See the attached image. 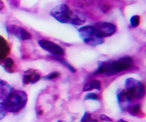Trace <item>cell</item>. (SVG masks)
<instances>
[{
	"mask_svg": "<svg viewBox=\"0 0 146 122\" xmlns=\"http://www.w3.org/2000/svg\"><path fill=\"white\" fill-rule=\"evenodd\" d=\"M132 64L133 59L129 56L122 57L112 62H99V67L95 74H105L106 76H112L128 70Z\"/></svg>",
	"mask_w": 146,
	"mask_h": 122,
	"instance_id": "1",
	"label": "cell"
},
{
	"mask_svg": "<svg viewBox=\"0 0 146 122\" xmlns=\"http://www.w3.org/2000/svg\"><path fill=\"white\" fill-rule=\"evenodd\" d=\"M27 99V94L23 91H11L5 100L6 110L11 113L17 112L25 107Z\"/></svg>",
	"mask_w": 146,
	"mask_h": 122,
	"instance_id": "2",
	"label": "cell"
},
{
	"mask_svg": "<svg viewBox=\"0 0 146 122\" xmlns=\"http://www.w3.org/2000/svg\"><path fill=\"white\" fill-rule=\"evenodd\" d=\"M79 37L83 42L91 46H96L104 42L103 38L95 35L94 29L92 26H85L78 31Z\"/></svg>",
	"mask_w": 146,
	"mask_h": 122,
	"instance_id": "3",
	"label": "cell"
},
{
	"mask_svg": "<svg viewBox=\"0 0 146 122\" xmlns=\"http://www.w3.org/2000/svg\"><path fill=\"white\" fill-rule=\"evenodd\" d=\"M125 86L131 98L141 99L144 96V86L136 79L132 78H127L125 81Z\"/></svg>",
	"mask_w": 146,
	"mask_h": 122,
	"instance_id": "4",
	"label": "cell"
},
{
	"mask_svg": "<svg viewBox=\"0 0 146 122\" xmlns=\"http://www.w3.org/2000/svg\"><path fill=\"white\" fill-rule=\"evenodd\" d=\"M92 27L94 29L95 35L102 38L111 36L116 31L115 26L108 22H98Z\"/></svg>",
	"mask_w": 146,
	"mask_h": 122,
	"instance_id": "5",
	"label": "cell"
},
{
	"mask_svg": "<svg viewBox=\"0 0 146 122\" xmlns=\"http://www.w3.org/2000/svg\"><path fill=\"white\" fill-rule=\"evenodd\" d=\"M52 16L60 23L65 24L70 21V10L65 4H62L53 9L50 12Z\"/></svg>",
	"mask_w": 146,
	"mask_h": 122,
	"instance_id": "6",
	"label": "cell"
},
{
	"mask_svg": "<svg viewBox=\"0 0 146 122\" xmlns=\"http://www.w3.org/2000/svg\"><path fill=\"white\" fill-rule=\"evenodd\" d=\"M38 43L42 48L50 52L54 56H63L64 54V50L54 42L48 40H39Z\"/></svg>",
	"mask_w": 146,
	"mask_h": 122,
	"instance_id": "7",
	"label": "cell"
},
{
	"mask_svg": "<svg viewBox=\"0 0 146 122\" xmlns=\"http://www.w3.org/2000/svg\"><path fill=\"white\" fill-rule=\"evenodd\" d=\"M7 30H8V32L10 33H11L12 34H13L14 36H15L17 38H18L21 40H29L32 37L31 34L27 30H25L22 27H18V26H8L7 27Z\"/></svg>",
	"mask_w": 146,
	"mask_h": 122,
	"instance_id": "8",
	"label": "cell"
},
{
	"mask_svg": "<svg viewBox=\"0 0 146 122\" xmlns=\"http://www.w3.org/2000/svg\"><path fill=\"white\" fill-rule=\"evenodd\" d=\"M40 74L37 70L30 69L23 73V84H34L40 80Z\"/></svg>",
	"mask_w": 146,
	"mask_h": 122,
	"instance_id": "9",
	"label": "cell"
},
{
	"mask_svg": "<svg viewBox=\"0 0 146 122\" xmlns=\"http://www.w3.org/2000/svg\"><path fill=\"white\" fill-rule=\"evenodd\" d=\"M119 106L122 110H125L129 107L131 101V97L126 90L121 89L117 94Z\"/></svg>",
	"mask_w": 146,
	"mask_h": 122,
	"instance_id": "10",
	"label": "cell"
},
{
	"mask_svg": "<svg viewBox=\"0 0 146 122\" xmlns=\"http://www.w3.org/2000/svg\"><path fill=\"white\" fill-rule=\"evenodd\" d=\"M86 21V16L83 13L78 10H70V21L72 24L80 26Z\"/></svg>",
	"mask_w": 146,
	"mask_h": 122,
	"instance_id": "11",
	"label": "cell"
},
{
	"mask_svg": "<svg viewBox=\"0 0 146 122\" xmlns=\"http://www.w3.org/2000/svg\"><path fill=\"white\" fill-rule=\"evenodd\" d=\"M10 53V48L8 42L4 37L0 36V60L5 59Z\"/></svg>",
	"mask_w": 146,
	"mask_h": 122,
	"instance_id": "12",
	"label": "cell"
},
{
	"mask_svg": "<svg viewBox=\"0 0 146 122\" xmlns=\"http://www.w3.org/2000/svg\"><path fill=\"white\" fill-rule=\"evenodd\" d=\"M92 89H96V90H100L101 89V83L98 80H92L87 84L83 86V90L84 91H88Z\"/></svg>",
	"mask_w": 146,
	"mask_h": 122,
	"instance_id": "13",
	"label": "cell"
},
{
	"mask_svg": "<svg viewBox=\"0 0 146 122\" xmlns=\"http://www.w3.org/2000/svg\"><path fill=\"white\" fill-rule=\"evenodd\" d=\"M6 113H7V110L5 107V99L2 96H0V120H2L5 117Z\"/></svg>",
	"mask_w": 146,
	"mask_h": 122,
	"instance_id": "14",
	"label": "cell"
},
{
	"mask_svg": "<svg viewBox=\"0 0 146 122\" xmlns=\"http://www.w3.org/2000/svg\"><path fill=\"white\" fill-rule=\"evenodd\" d=\"M97 121L94 120L91 118V115H90L89 113L88 112H86L83 115V118L81 119V121L80 122H96Z\"/></svg>",
	"mask_w": 146,
	"mask_h": 122,
	"instance_id": "15",
	"label": "cell"
},
{
	"mask_svg": "<svg viewBox=\"0 0 146 122\" xmlns=\"http://www.w3.org/2000/svg\"><path fill=\"white\" fill-rule=\"evenodd\" d=\"M56 60L58 61V62H61V63H62V64H64V65L65 67H66V68L68 69V70L70 71V72H76V70H75V69H74V67H72V66L70 65V64H69L68 62H66V61L63 60V59H58V58H56Z\"/></svg>",
	"mask_w": 146,
	"mask_h": 122,
	"instance_id": "16",
	"label": "cell"
},
{
	"mask_svg": "<svg viewBox=\"0 0 146 122\" xmlns=\"http://www.w3.org/2000/svg\"><path fill=\"white\" fill-rule=\"evenodd\" d=\"M141 111V107L139 106V105H136L133 106L131 108V110H129L130 114L133 115H137L140 113Z\"/></svg>",
	"mask_w": 146,
	"mask_h": 122,
	"instance_id": "17",
	"label": "cell"
},
{
	"mask_svg": "<svg viewBox=\"0 0 146 122\" xmlns=\"http://www.w3.org/2000/svg\"><path fill=\"white\" fill-rule=\"evenodd\" d=\"M130 23L133 27H137L139 24V15H134L130 19Z\"/></svg>",
	"mask_w": 146,
	"mask_h": 122,
	"instance_id": "18",
	"label": "cell"
},
{
	"mask_svg": "<svg viewBox=\"0 0 146 122\" xmlns=\"http://www.w3.org/2000/svg\"><path fill=\"white\" fill-rule=\"evenodd\" d=\"M5 65L7 68L10 69L13 67L14 65V62L13 60L11 59V58H7L5 61Z\"/></svg>",
	"mask_w": 146,
	"mask_h": 122,
	"instance_id": "19",
	"label": "cell"
},
{
	"mask_svg": "<svg viewBox=\"0 0 146 122\" xmlns=\"http://www.w3.org/2000/svg\"><path fill=\"white\" fill-rule=\"evenodd\" d=\"M85 99H91V100H96L98 99V96L94 93H89L85 97Z\"/></svg>",
	"mask_w": 146,
	"mask_h": 122,
	"instance_id": "20",
	"label": "cell"
},
{
	"mask_svg": "<svg viewBox=\"0 0 146 122\" xmlns=\"http://www.w3.org/2000/svg\"><path fill=\"white\" fill-rule=\"evenodd\" d=\"M59 75V73L58 72H52V73L49 74L48 75L45 76V79H48V80H53V79L56 78H57Z\"/></svg>",
	"mask_w": 146,
	"mask_h": 122,
	"instance_id": "21",
	"label": "cell"
},
{
	"mask_svg": "<svg viewBox=\"0 0 146 122\" xmlns=\"http://www.w3.org/2000/svg\"><path fill=\"white\" fill-rule=\"evenodd\" d=\"M100 118L102 121H112V119H110V118L107 116L106 115H104V114L100 115Z\"/></svg>",
	"mask_w": 146,
	"mask_h": 122,
	"instance_id": "22",
	"label": "cell"
},
{
	"mask_svg": "<svg viewBox=\"0 0 146 122\" xmlns=\"http://www.w3.org/2000/svg\"><path fill=\"white\" fill-rule=\"evenodd\" d=\"M118 122H127V121L125 120H123V119H119V120L118 121Z\"/></svg>",
	"mask_w": 146,
	"mask_h": 122,
	"instance_id": "23",
	"label": "cell"
},
{
	"mask_svg": "<svg viewBox=\"0 0 146 122\" xmlns=\"http://www.w3.org/2000/svg\"><path fill=\"white\" fill-rule=\"evenodd\" d=\"M57 122H67V121H58Z\"/></svg>",
	"mask_w": 146,
	"mask_h": 122,
	"instance_id": "24",
	"label": "cell"
}]
</instances>
